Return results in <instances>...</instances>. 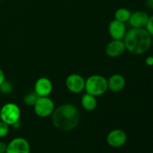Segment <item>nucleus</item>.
<instances>
[{
    "label": "nucleus",
    "instance_id": "f257e3e1",
    "mask_svg": "<svg viewBox=\"0 0 153 153\" xmlns=\"http://www.w3.org/2000/svg\"><path fill=\"white\" fill-rule=\"evenodd\" d=\"M52 122L60 131H72L79 124L80 112L73 104L64 103L55 108L52 114Z\"/></svg>",
    "mask_w": 153,
    "mask_h": 153
},
{
    "label": "nucleus",
    "instance_id": "f03ea898",
    "mask_svg": "<svg viewBox=\"0 0 153 153\" xmlns=\"http://www.w3.org/2000/svg\"><path fill=\"white\" fill-rule=\"evenodd\" d=\"M152 36L143 28H131L123 38L126 50L131 54L140 55L146 53L152 46Z\"/></svg>",
    "mask_w": 153,
    "mask_h": 153
},
{
    "label": "nucleus",
    "instance_id": "7ed1b4c3",
    "mask_svg": "<svg viewBox=\"0 0 153 153\" xmlns=\"http://www.w3.org/2000/svg\"><path fill=\"white\" fill-rule=\"evenodd\" d=\"M85 90L96 97L103 95L108 90V80L101 75H92L85 80Z\"/></svg>",
    "mask_w": 153,
    "mask_h": 153
},
{
    "label": "nucleus",
    "instance_id": "20e7f679",
    "mask_svg": "<svg viewBox=\"0 0 153 153\" xmlns=\"http://www.w3.org/2000/svg\"><path fill=\"white\" fill-rule=\"evenodd\" d=\"M20 117V108L15 103H6L0 109V120L9 126H13L16 123L19 122Z\"/></svg>",
    "mask_w": 153,
    "mask_h": 153
},
{
    "label": "nucleus",
    "instance_id": "39448f33",
    "mask_svg": "<svg viewBox=\"0 0 153 153\" xmlns=\"http://www.w3.org/2000/svg\"><path fill=\"white\" fill-rule=\"evenodd\" d=\"M34 113L40 117L51 116L55 110V103L49 97H39L34 105Z\"/></svg>",
    "mask_w": 153,
    "mask_h": 153
},
{
    "label": "nucleus",
    "instance_id": "423d86ee",
    "mask_svg": "<svg viewBox=\"0 0 153 153\" xmlns=\"http://www.w3.org/2000/svg\"><path fill=\"white\" fill-rule=\"evenodd\" d=\"M65 84L68 91L73 94H80L85 88V79L77 73L69 75Z\"/></svg>",
    "mask_w": 153,
    "mask_h": 153
},
{
    "label": "nucleus",
    "instance_id": "0eeeda50",
    "mask_svg": "<svg viewBox=\"0 0 153 153\" xmlns=\"http://www.w3.org/2000/svg\"><path fill=\"white\" fill-rule=\"evenodd\" d=\"M31 147L26 139L18 137L12 139L7 144L5 153H30Z\"/></svg>",
    "mask_w": 153,
    "mask_h": 153
},
{
    "label": "nucleus",
    "instance_id": "6e6552de",
    "mask_svg": "<svg viewBox=\"0 0 153 153\" xmlns=\"http://www.w3.org/2000/svg\"><path fill=\"white\" fill-rule=\"evenodd\" d=\"M108 144L113 148H120L124 146L127 141L126 133L122 129L116 128L113 129L108 134L107 138Z\"/></svg>",
    "mask_w": 153,
    "mask_h": 153
},
{
    "label": "nucleus",
    "instance_id": "1a4fd4ad",
    "mask_svg": "<svg viewBox=\"0 0 153 153\" xmlns=\"http://www.w3.org/2000/svg\"><path fill=\"white\" fill-rule=\"evenodd\" d=\"M53 85L49 79L40 77L36 81L34 85V92L38 97H49L52 92Z\"/></svg>",
    "mask_w": 153,
    "mask_h": 153
},
{
    "label": "nucleus",
    "instance_id": "9d476101",
    "mask_svg": "<svg viewBox=\"0 0 153 153\" xmlns=\"http://www.w3.org/2000/svg\"><path fill=\"white\" fill-rule=\"evenodd\" d=\"M126 50L123 40H113L105 47L106 55L111 58H117Z\"/></svg>",
    "mask_w": 153,
    "mask_h": 153
},
{
    "label": "nucleus",
    "instance_id": "9b49d317",
    "mask_svg": "<svg viewBox=\"0 0 153 153\" xmlns=\"http://www.w3.org/2000/svg\"><path fill=\"white\" fill-rule=\"evenodd\" d=\"M126 26L124 22L114 19L108 25V32L113 40H123L126 34Z\"/></svg>",
    "mask_w": 153,
    "mask_h": 153
},
{
    "label": "nucleus",
    "instance_id": "f8f14e48",
    "mask_svg": "<svg viewBox=\"0 0 153 153\" xmlns=\"http://www.w3.org/2000/svg\"><path fill=\"white\" fill-rule=\"evenodd\" d=\"M149 17V16L146 12L143 10H137L131 13L128 22L132 28H143L146 26Z\"/></svg>",
    "mask_w": 153,
    "mask_h": 153
},
{
    "label": "nucleus",
    "instance_id": "ddd939ff",
    "mask_svg": "<svg viewBox=\"0 0 153 153\" xmlns=\"http://www.w3.org/2000/svg\"><path fill=\"white\" fill-rule=\"evenodd\" d=\"M126 83V79L123 76L114 74L108 80V88L112 92L118 93L124 89Z\"/></svg>",
    "mask_w": 153,
    "mask_h": 153
},
{
    "label": "nucleus",
    "instance_id": "4468645a",
    "mask_svg": "<svg viewBox=\"0 0 153 153\" xmlns=\"http://www.w3.org/2000/svg\"><path fill=\"white\" fill-rule=\"evenodd\" d=\"M81 104L85 110L88 111H92L97 107V100L96 97L86 93L82 97Z\"/></svg>",
    "mask_w": 153,
    "mask_h": 153
},
{
    "label": "nucleus",
    "instance_id": "2eb2a0df",
    "mask_svg": "<svg viewBox=\"0 0 153 153\" xmlns=\"http://www.w3.org/2000/svg\"><path fill=\"white\" fill-rule=\"evenodd\" d=\"M131 14V11L128 9L125 8V7H121V8L117 9L115 11L114 17L115 19H117V20L120 21V22L125 23L126 22L129 20Z\"/></svg>",
    "mask_w": 153,
    "mask_h": 153
},
{
    "label": "nucleus",
    "instance_id": "dca6fc26",
    "mask_svg": "<svg viewBox=\"0 0 153 153\" xmlns=\"http://www.w3.org/2000/svg\"><path fill=\"white\" fill-rule=\"evenodd\" d=\"M38 96L37 95L35 92H31L29 94H27L24 97L23 101L25 104L28 106H34V104L37 102V99H38Z\"/></svg>",
    "mask_w": 153,
    "mask_h": 153
},
{
    "label": "nucleus",
    "instance_id": "f3484780",
    "mask_svg": "<svg viewBox=\"0 0 153 153\" xmlns=\"http://www.w3.org/2000/svg\"><path fill=\"white\" fill-rule=\"evenodd\" d=\"M9 129V126L3 121L0 120V138L5 137L8 134Z\"/></svg>",
    "mask_w": 153,
    "mask_h": 153
},
{
    "label": "nucleus",
    "instance_id": "a211bd4d",
    "mask_svg": "<svg viewBox=\"0 0 153 153\" xmlns=\"http://www.w3.org/2000/svg\"><path fill=\"white\" fill-rule=\"evenodd\" d=\"M12 85L9 82L4 81L1 85H0V91L2 92L3 94H8L11 91Z\"/></svg>",
    "mask_w": 153,
    "mask_h": 153
},
{
    "label": "nucleus",
    "instance_id": "6ab92c4d",
    "mask_svg": "<svg viewBox=\"0 0 153 153\" xmlns=\"http://www.w3.org/2000/svg\"><path fill=\"white\" fill-rule=\"evenodd\" d=\"M144 28L148 31V33H149L152 37H153V15L149 17L147 23H146Z\"/></svg>",
    "mask_w": 153,
    "mask_h": 153
},
{
    "label": "nucleus",
    "instance_id": "aec40b11",
    "mask_svg": "<svg viewBox=\"0 0 153 153\" xmlns=\"http://www.w3.org/2000/svg\"><path fill=\"white\" fill-rule=\"evenodd\" d=\"M7 144L3 141H0V152L5 153L6 149H7Z\"/></svg>",
    "mask_w": 153,
    "mask_h": 153
},
{
    "label": "nucleus",
    "instance_id": "412c9836",
    "mask_svg": "<svg viewBox=\"0 0 153 153\" xmlns=\"http://www.w3.org/2000/svg\"><path fill=\"white\" fill-rule=\"evenodd\" d=\"M145 63L147 66L152 67L153 66V56H148L145 60Z\"/></svg>",
    "mask_w": 153,
    "mask_h": 153
},
{
    "label": "nucleus",
    "instance_id": "4be33fe9",
    "mask_svg": "<svg viewBox=\"0 0 153 153\" xmlns=\"http://www.w3.org/2000/svg\"><path fill=\"white\" fill-rule=\"evenodd\" d=\"M145 4H146V7L148 9L153 10V0H146L145 1Z\"/></svg>",
    "mask_w": 153,
    "mask_h": 153
},
{
    "label": "nucleus",
    "instance_id": "5701e85b",
    "mask_svg": "<svg viewBox=\"0 0 153 153\" xmlns=\"http://www.w3.org/2000/svg\"><path fill=\"white\" fill-rule=\"evenodd\" d=\"M5 81V77H4V73L3 70L0 68V85Z\"/></svg>",
    "mask_w": 153,
    "mask_h": 153
},
{
    "label": "nucleus",
    "instance_id": "b1692460",
    "mask_svg": "<svg viewBox=\"0 0 153 153\" xmlns=\"http://www.w3.org/2000/svg\"><path fill=\"white\" fill-rule=\"evenodd\" d=\"M151 153H153V152H151Z\"/></svg>",
    "mask_w": 153,
    "mask_h": 153
},
{
    "label": "nucleus",
    "instance_id": "393cba45",
    "mask_svg": "<svg viewBox=\"0 0 153 153\" xmlns=\"http://www.w3.org/2000/svg\"><path fill=\"white\" fill-rule=\"evenodd\" d=\"M0 153H2V152H0Z\"/></svg>",
    "mask_w": 153,
    "mask_h": 153
}]
</instances>
